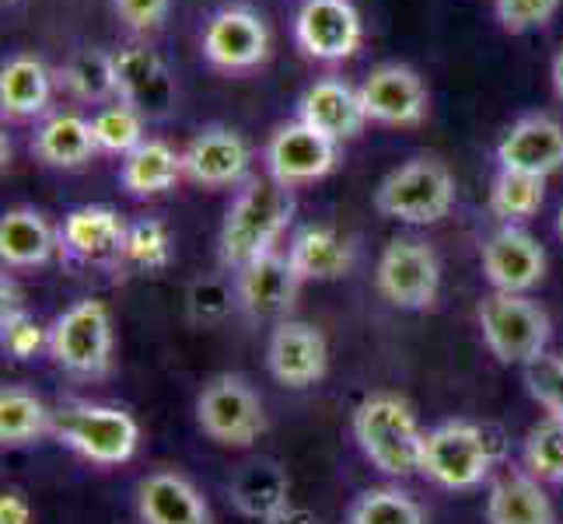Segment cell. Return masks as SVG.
Here are the masks:
<instances>
[{
	"label": "cell",
	"mask_w": 563,
	"mask_h": 524,
	"mask_svg": "<svg viewBox=\"0 0 563 524\" xmlns=\"http://www.w3.org/2000/svg\"><path fill=\"white\" fill-rule=\"evenodd\" d=\"M378 290L388 304L402 312H423L431 308L441 287V266L434 248L420 238H396L378 259Z\"/></svg>",
	"instance_id": "obj_9"
},
{
	"label": "cell",
	"mask_w": 563,
	"mask_h": 524,
	"mask_svg": "<svg viewBox=\"0 0 563 524\" xmlns=\"http://www.w3.org/2000/svg\"><path fill=\"white\" fill-rule=\"evenodd\" d=\"M228 497L239 508V514L269 524L290 508V479L274 458L245 461L242 469L231 476Z\"/></svg>",
	"instance_id": "obj_22"
},
{
	"label": "cell",
	"mask_w": 563,
	"mask_h": 524,
	"mask_svg": "<svg viewBox=\"0 0 563 524\" xmlns=\"http://www.w3.org/2000/svg\"><path fill=\"white\" fill-rule=\"evenodd\" d=\"M112 8L133 32H154L168 18L172 0H112Z\"/></svg>",
	"instance_id": "obj_41"
},
{
	"label": "cell",
	"mask_w": 563,
	"mask_h": 524,
	"mask_svg": "<svg viewBox=\"0 0 563 524\" xmlns=\"http://www.w3.org/2000/svg\"><path fill=\"white\" fill-rule=\"evenodd\" d=\"M354 437L364 458L385 476L406 479L420 472L423 431L410 405L396 395H372L354 410Z\"/></svg>",
	"instance_id": "obj_2"
},
{
	"label": "cell",
	"mask_w": 563,
	"mask_h": 524,
	"mask_svg": "<svg viewBox=\"0 0 563 524\" xmlns=\"http://www.w3.org/2000/svg\"><path fill=\"white\" fill-rule=\"evenodd\" d=\"M0 328H4L8 354L18 357V360H29V357H35L38 346H49V328L38 325L29 312H18V308L4 312V319H0Z\"/></svg>",
	"instance_id": "obj_38"
},
{
	"label": "cell",
	"mask_w": 563,
	"mask_h": 524,
	"mask_svg": "<svg viewBox=\"0 0 563 524\" xmlns=\"http://www.w3.org/2000/svg\"><path fill=\"white\" fill-rule=\"evenodd\" d=\"M249 144L228 126H207L183 154L186 179L200 186H231L249 171Z\"/></svg>",
	"instance_id": "obj_20"
},
{
	"label": "cell",
	"mask_w": 563,
	"mask_h": 524,
	"mask_svg": "<svg viewBox=\"0 0 563 524\" xmlns=\"http://www.w3.org/2000/svg\"><path fill=\"white\" fill-rule=\"evenodd\" d=\"M144 524H213L207 500L176 472H151L137 490Z\"/></svg>",
	"instance_id": "obj_23"
},
{
	"label": "cell",
	"mask_w": 563,
	"mask_h": 524,
	"mask_svg": "<svg viewBox=\"0 0 563 524\" xmlns=\"http://www.w3.org/2000/svg\"><path fill=\"white\" fill-rule=\"evenodd\" d=\"M553 91L563 99V49L556 53V60H553Z\"/></svg>",
	"instance_id": "obj_44"
},
{
	"label": "cell",
	"mask_w": 563,
	"mask_h": 524,
	"mask_svg": "<svg viewBox=\"0 0 563 524\" xmlns=\"http://www.w3.org/2000/svg\"><path fill=\"white\" fill-rule=\"evenodd\" d=\"M526 384L542 410L563 420V357L542 354L539 360H532L526 367Z\"/></svg>",
	"instance_id": "obj_37"
},
{
	"label": "cell",
	"mask_w": 563,
	"mask_h": 524,
	"mask_svg": "<svg viewBox=\"0 0 563 524\" xmlns=\"http://www.w3.org/2000/svg\"><path fill=\"white\" fill-rule=\"evenodd\" d=\"M479 328L483 339L494 349V357L504 364L529 367L547 354L550 343V315L526 294H487L479 301Z\"/></svg>",
	"instance_id": "obj_6"
},
{
	"label": "cell",
	"mask_w": 563,
	"mask_h": 524,
	"mask_svg": "<svg viewBox=\"0 0 563 524\" xmlns=\"http://www.w3.org/2000/svg\"><path fill=\"white\" fill-rule=\"evenodd\" d=\"M497 448L490 434L476 423H441L423 434L420 472L444 490H473L490 476Z\"/></svg>",
	"instance_id": "obj_4"
},
{
	"label": "cell",
	"mask_w": 563,
	"mask_h": 524,
	"mask_svg": "<svg viewBox=\"0 0 563 524\" xmlns=\"http://www.w3.org/2000/svg\"><path fill=\"white\" fill-rule=\"evenodd\" d=\"M56 252L53 224L32 207H14L0 218V259L8 266H46Z\"/></svg>",
	"instance_id": "obj_26"
},
{
	"label": "cell",
	"mask_w": 563,
	"mask_h": 524,
	"mask_svg": "<svg viewBox=\"0 0 563 524\" xmlns=\"http://www.w3.org/2000/svg\"><path fill=\"white\" fill-rule=\"evenodd\" d=\"M269 29L263 18L245 4H228L210 14L203 29V60L224 74H242L266 60Z\"/></svg>",
	"instance_id": "obj_10"
},
{
	"label": "cell",
	"mask_w": 563,
	"mask_h": 524,
	"mask_svg": "<svg viewBox=\"0 0 563 524\" xmlns=\"http://www.w3.org/2000/svg\"><path fill=\"white\" fill-rule=\"evenodd\" d=\"M183 175L186 165L176 147L165 141H144L123 158L120 182L130 197H158V192H168L176 186Z\"/></svg>",
	"instance_id": "obj_27"
},
{
	"label": "cell",
	"mask_w": 563,
	"mask_h": 524,
	"mask_svg": "<svg viewBox=\"0 0 563 524\" xmlns=\"http://www.w3.org/2000/svg\"><path fill=\"white\" fill-rule=\"evenodd\" d=\"M49 431H53V410L43 399L32 395L29 388H4L0 392V441L8 448L29 444Z\"/></svg>",
	"instance_id": "obj_30"
},
{
	"label": "cell",
	"mask_w": 563,
	"mask_h": 524,
	"mask_svg": "<svg viewBox=\"0 0 563 524\" xmlns=\"http://www.w3.org/2000/svg\"><path fill=\"white\" fill-rule=\"evenodd\" d=\"M378 213L406 224H434L455 207L452 171L434 158H413L388 171L375 192Z\"/></svg>",
	"instance_id": "obj_5"
},
{
	"label": "cell",
	"mask_w": 563,
	"mask_h": 524,
	"mask_svg": "<svg viewBox=\"0 0 563 524\" xmlns=\"http://www.w3.org/2000/svg\"><path fill=\"white\" fill-rule=\"evenodd\" d=\"M266 364H269V375H274L280 384L308 388V384L322 381L325 364H329V349H325V339L316 325L284 319L274 328V336H269Z\"/></svg>",
	"instance_id": "obj_18"
},
{
	"label": "cell",
	"mask_w": 563,
	"mask_h": 524,
	"mask_svg": "<svg viewBox=\"0 0 563 524\" xmlns=\"http://www.w3.org/2000/svg\"><path fill=\"white\" fill-rule=\"evenodd\" d=\"M53 94V77L43 60L35 56H14L0 70V112L8 120H32L46 112Z\"/></svg>",
	"instance_id": "obj_28"
},
{
	"label": "cell",
	"mask_w": 563,
	"mask_h": 524,
	"mask_svg": "<svg viewBox=\"0 0 563 524\" xmlns=\"http://www.w3.org/2000/svg\"><path fill=\"white\" fill-rule=\"evenodd\" d=\"M336 158H340V144L322 137L319 130H312L301 120L284 123L266 144L269 179H277L287 189L322 179V175L336 168Z\"/></svg>",
	"instance_id": "obj_13"
},
{
	"label": "cell",
	"mask_w": 563,
	"mask_h": 524,
	"mask_svg": "<svg viewBox=\"0 0 563 524\" xmlns=\"http://www.w3.org/2000/svg\"><path fill=\"white\" fill-rule=\"evenodd\" d=\"M295 38L312 60L340 64L357 53L364 25L351 0H301L295 14Z\"/></svg>",
	"instance_id": "obj_11"
},
{
	"label": "cell",
	"mask_w": 563,
	"mask_h": 524,
	"mask_svg": "<svg viewBox=\"0 0 563 524\" xmlns=\"http://www.w3.org/2000/svg\"><path fill=\"white\" fill-rule=\"evenodd\" d=\"M115 60V102L130 105L141 120H165L176 109V77L151 46H126Z\"/></svg>",
	"instance_id": "obj_12"
},
{
	"label": "cell",
	"mask_w": 563,
	"mask_h": 524,
	"mask_svg": "<svg viewBox=\"0 0 563 524\" xmlns=\"http://www.w3.org/2000/svg\"><path fill=\"white\" fill-rule=\"evenodd\" d=\"M483 274L500 294H526L547 277V252L529 231L504 224L483 242Z\"/></svg>",
	"instance_id": "obj_14"
},
{
	"label": "cell",
	"mask_w": 563,
	"mask_h": 524,
	"mask_svg": "<svg viewBox=\"0 0 563 524\" xmlns=\"http://www.w3.org/2000/svg\"><path fill=\"white\" fill-rule=\"evenodd\" d=\"M49 354L70 375L99 378L112 360V319L99 298H81L49 325Z\"/></svg>",
	"instance_id": "obj_7"
},
{
	"label": "cell",
	"mask_w": 563,
	"mask_h": 524,
	"mask_svg": "<svg viewBox=\"0 0 563 524\" xmlns=\"http://www.w3.org/2000/svg\"><path fill=\"white\" fill-rule=\"evenodd\" d=\"M123 263L154 274V269H165L172 263V235L162 221L144 218L137 224H130L126 231V245H123Z\"/></svg>",
	"instance_id": "obj_36"
},
{
	"label": "cell",
	"mask_w": 563,
	"mask_h": 524,
	"mask_svg": "<svg viewBox=\"0 0 563 524\" xmlns=\"http://www.w3.org/2000/svg\"><path fill=\"white\" fill-rule=\"evenodd\" d=\"M269 524H319V517H312L308 511H295V508H287L280 517H274Z\"/></svg>",
	"instance_id": "obj_43"
},
{
	"label": "cell",
	"mask_w": 563,
	"mask_h": 524,
	"mask_svg": "<svg viewBox=\"0 0 563 524\" xmlns=\"http://www.w3.org/2000/svg\"><path fill=\"white\" fill-rule=\"evenodd\" d=\"M556 227H560V235H563V210H560V221H556Z\"/></svg>",
	"instance_id": "obj_45"
},
{
	"label": "cell",
	"mask_w": 563,
	"mask_h": 524,
	"mask_svg": "<svg viewBox=\"0 0 563 524\" xmlns=\"http://www.w3.org/2000/svg\"><path fill=\"white\" fill-rule=\"evenodd\" d=\"M500 171H521L547 179V175L563 168V126L553 115H521L497 144Z\"/></svg>",
	"instance_id": "obj_15"
},
{
	"label": "cell",
	"mask_w": 563,
	"mask_h": 524,
	"mask_svg": "<svg viewBox=\"0 0 563 524\" xmlns=\"http://www.w3.org/2000/svg\"><path fill=\"white\" fill-rule=\"evenodd\" d=\"M126 231L130 227L112 207L91 203V207H77L67 213L60 245L81 263H112V259H123Z\"/></svg>",
	"instance_id": "obj_21"
},
{
	"label": "cell",
	"mask_w": 563,
	"mask_h": 524,
	"mask_svg": "<svg viewBox=\"0 0 563 524\" xmlns=\"http://www.w3.org/2000/svg\"><path fill=\"white\" fill-rule=\"evenodd\" d=\"M298 287L301 277L290 259L280 252H266L239 269L235 298L249 319H284L298 298Z\"/></svg>",
	"instance_id": "obj_17"
},
{
	"label": "cell",
	"mask_w": 563,
	"mask_h": 524,
	"mask_svg": "<svg viewBox=\"0 0 563 524\" xmlns=\"http://www.w3.org/2000/svg\"><path fill=\"white\" fill-rule=\"evenodd\" d=\"M231 308V290L221 280H203L189 290V315L197 322H221Z\"/></svg>",
	"instance_id": "obj_40"
},
{
	"label": "cell",
	"mask_w": 563,
	"mask_h": 524,
	"mask_svg": "<svg viewBox=\"0 0 563 524\" xmlns=\"http://www.w3.org/2000/svg\"><path fill=\"white\" fill-rule=\"evenodd\" d=\"M60 444L95 465H123L141 444V426L126 410L99 402H64L53 410V431Z\"/></svg>",
	"instance_id": "obj_3"
},
{
	"label": "cell",
	"mask_w": 563,
	"mask_h": 524,
	"mask_svg": "<svg viewBox=\"0 0 563 524\" xmlns=\"http://www.w3.org/2000/svg\"><path fill=\"white\" fill-rule=\"evenodd\" d=\"M91 133H95V147L99 150L123 154L126 158L133 147L144 144V120L130 105L112 102V105H102L99 112H95Z\"/></svg>",
	"instance_id": "obj_34"
},
{
	"label": "cell",
	"mask_w": 563,
	"mask_h": 524,
	"mask_svg": "<svg viewBox=\"0 0 563 524\" xmlns=\"http://www.w3.org/2000/svg\"><path fill=\"white\" fill-rule=\"evenodd\" d=\"M542 192H547V179L521 171H500L490 189V213L500 224L529 221L542 207Z\"/></svg>",
	"instance_id": "obj_32"
},
{
	"label": "cell",
	"mask_w": 563,
	"mask_h": 524,
	"mask_svg": "<svg viewBox=\"0 0 563 524\" xmlns=\"http://www.w3.org/2000/svg\"><path fill=\"white\" fill-rule=\"evenodd\" d=\"M526 472L539 482H563V420L547 416L526 437Z\"/></svg>",
	"instance_id": "obj_35"
},
{
	"label": "cell",
	"mask_w": 563,
	"mask_h": 524,
	"mask_svg": "<svg viewBox=\"0 0 563 524\" xmlns=\"http://www.w3.org/2000/svg\"><path fill=\"white\" fill-rule=\"evenodd\" d=\"M298 120L308 123L312 130H319L329 141H351L364 130L367 112L361 102V88H351L346 81H336V77H325V81H316L301 94L298 102Z\"/></svg>",
	"instance_id": "obj_19"
},
{
	"label": "cell",
	"mask_w": 563,
	"mask_h": 524,
	"mask_svg": "<svg viewBox=\"0 0 563 524\" xmlns=\"http://www.w3.org/2000/svg\"><path fill=\"white\" fill-rule=\"evenodd\" d=\"M197 420L203 434L224 448H249L266 431V413L260 395L239 375H218L197 402Z\"/></svg>",
	"instance_id": "obj_8"
},
{
	"label": "cell",
	"mask_w": 563,
	"mask_h": 524,
	"mask_svg": "<svg viewBox=\"0 0 563 524\" xmlns=\"http://www.w3.org/2000/svg\"><path fill=\"white\" fill-rule=\"evenodd\" d=\"M32 150L38 161H46L53 168H81L85 161H91V154L99 147H95V133L88 120H81V115H74V112H60V115H49V120L35 130Z\"/></svg>",
	"instance_id": "obj_29"
},
{
	"label": "cell",
	"mask_w": 563,
	"mask_h": 524,
	"mask_svg": "<svg viewBox=\"0 0 563 524\" xmlns=\"http://www.w3.org/2000/svg\"><path fill=\"white\" fill-rule=\"evenodd\" d=\"M560 4L563 0H497V22L508 32L521 35L547 25L560 11Z\"/></svg>",
	"instance_id": "obj_39"
},
{
	"label": "cell",
	"mask_w": 563,
	"mask_h": 524,
	"mask_svg": "<svg viewBox=\"0 0 563 524\" xmlns=\"http://www.w3.org/2000/svg\"><path fill=\"white\" fill-rule=\"evenodd\" d=\"M290 266L305 280H340L354 266V245L333 227H301L287 248Z\"/></svg>",
	"instance_id": "obj_25"
},
{
	"label": "cell",
	"mask_w": 563,
	"mask_h": 524,
	"mask_svg": "<svg viewBox=\"0 0 563 524\" xmlns=\"http://www.w3.org/2000/svg\"><path fill=\"white\" fill-rule=\"evenodd\" d=\"M60 85L77 102L115 99V60L102 49H77L60 70Z\"/></svg>",
	"instance_id": "obj_31"
},
{
	"label": "cell",
	"mask_w": 563,
	"mask_h": 524,
	"mask_svg": "<svg viewBox=\"0 0 563 524\" xmlns=\"http://www.w3.org/2000/svg\"><path fill=\"white\" fill-rule=\"evenodd\" d=\"M346 524H423V511L410 493L378 487V490H364L351 503Z\"/></svg>",
	"instance_id": "obj_33"
},
{
	"label": "cell",
	"mask_w": 563,
	"mask_h": 524,
	"mask_svg": "<svg viewBox=\"0 0 563 524\" xmlns=\"http://www.w3.org/2000/svg\"><path fill=\"white\" fill-rule=\"evenodd\" d=\"M487 524H556V514L532 472H504L487 497Z\"/></svg>",
	"instance_id": "obj_24"
},
{
	"label": "cell",
	"mask_w": 563,
	"mask_h": 524,
	"mask_svg": "<svg viewBox=\"0 0 563 524\" xmlns=\"http://www.w3.org/2000/svg\"><path fill=\"white\" fill-rule=\"evenodd\" d=\"M0 524H32V508L22 493H4L0 497Z\"/></svg>",
	"instance_id": "obj_42"
},
{
	"label": "cell",
	"mask_w": 563,
	"mask_h": 524,
	"mask_svg": "<svg viewBox=\"0 0 563 524\" xmlns=\"http://www.w3.org/2000/svg\"><path fill=\"white\" fill-rule=\"evenodd\" d=\"M367 120L385 126H417L427 115V88L417 70L402 64H382L361 85Z\"/></svg>",
	"instance_id": "obj_16"
},
{
	"label": "cell",
	"mask_w": 563,
	"mask_h": 524,
	"mask_svg": "<svg viewBox=\"0 0 563 524\" xmlns=\"http://www.w3.org/2000/svg\"><path fill=\"white\" fill-rule=\"evenodd\" d=\"M290 218H295V192L277 179H252L224 213L218 238L221 263L242 269L266 252H277L274 245Z\"/></svg>",
	"instance_id": "obj_1"
}]
</instances>
